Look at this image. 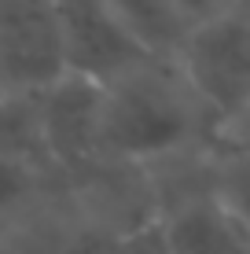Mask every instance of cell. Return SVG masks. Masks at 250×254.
Segmentation results:
<instances>
[{
    "label": "cell",
    "instance_id": "cell-5",
    "mask_svg": "<svg viewBox=\"0 0 250 254\" xmlns=\"http://www.w3.org/2000/svg\"><path fill=\"white\" fill-rule=\"evenodd\" d=\"M59 30H63L66 66L70 74H85L92 81L107 85L114 77L151 63L125 41V33L107 15L103 0H51Z\"/></svg>",
    "mask_w": 250,
    "mask_h": 254
},
{
    "label": "cell",
    "instance_id": "cell-14",
    "mask_svg": "<svg viewBox=\"0 0 250 254\" xmlns=\"http://www.w3.org/2000/svg\"><path fill=\"white\" fill-rule=\"evenodd\" d=\"M247 7H250V0H247Z\"/></svg>",
    "mask_w": 250,
    "mask_h": 254
},
{
    "label": "cell",
    "instance_id": "cell-13",
    "mask_svg": "<svg viewBox=\"0 0 250 254\" xmlns=\"http://www.w3.org/2000/svg\"><path fill=\"white\" fill-rule=\"evenodd\" d=\"M247 0H177L180 15L188 19V26H199V22H210V19H221V15L243 7Z\"/></svg>",
    "mask_w": 250,
    "mask_h": 254
},
{
    "label": "cell",
    "instance_id": "cell-4",
    "mask_svg": "<svg viewBox=\"0 0 250 254\" xmlns=\"http://www.w3.org/2000/svg\"><path fill=\"white\" fill-rule=\"evenodd\" d=\"M100 107L103 85L85 74H66L41 92V136L45 159L59 170L100 166Z\"/></svg>",
    "mask_w": 250,
    "mask_h": 254
},
{
    "label": "cell",
    "instance_id": "cell-12",
    "mask_svg": "<svg viewBox=\"0 0 250 254\" xmlns=\"http://www.w3.org/2000/svg\"><path fill=\"white\" fill-rule=\"evenodd\" d=\"M210 147L213 151H250V103L213 133Z\"/></svg>",
    "mask_w": 250,
    "mask_h": 254
},
{
    "label": "cell",
    "instance_id": "cell-11",
    "mask_svg": "<svg viewBox=\"0 0 250 254\" xmlns=\"http://www.w3.org/2000/svg\"><path fill=\"white\" fill-rule=\"evenodd\" d=\"M33 181H37V173H33V170L0 159V214L22 206L26 199H30V191H33Z\"/></svg>",
    "mask_w": 250,
    "mask_h": 254
},
{
    "label": "cell",
    "instance_id": "cell-10",
    "mask_svg": "<svg viewBox=\"0 0 250 254\" xmlns=\"http://www.w3.org/2000/svg\"><path fill=\"white\" fill-rule=\"evenodd\" d=\"M110 254H173L166 240V229H162V217L158 210L151 214H140L129 229L114 232V247Z\"/></svg>",
    "mask_w": 250,
    "mask_h": 254
},
{
    "label": "cell",
    "instance_id": "cell-3",
    "mask_svg": "<svg viewBox=\"0 0 250 254\" xmlns=\"http://www.w3.org/2000/svg\"><path fill=\"white\" fill-rule=\"evenodd\" d=\"M70 74L51 0H0V96H33Z\"/></svg>",
    "mask_w": 250,
    "mask_h": 254
},
{
    "label": "cell",
    "instance_id": "cell-6",
    "mask_svg": "<svg viewBox=\"0 0 250 254\" xmlns=\"http://www.w3.org/2000/svg\"><path fill=\"white\" fill-rule=\"evenodd\" d=\"M158 217L173 254H250V232L217 206L210 188L169 199Z\"/></svg>",
    "mask_w": 250,
    "mask_h": 254
},
{
    "label": "cell",
    "instance_id": "cell-8",
    "mask_svg": "<svg viewBox=\"0 0 250 254\" xmlns=\"http://www.w3.org/2000/svg\"><path fill=\"white\" fill-rule=\"evenodd\" d=\"M0 159L37 173L45 166V136H41V92L0 96Z\"/></svg>",
    "mask_w": 250,
    "mask_h": 254
},
{
    "label": "cell",
    "instance_id": "cell-1",
    "mask_svg": "<svg viewBox=\"0 0 250 254\" xmlns=\"http://www.w3.org/2000/svg\"><path fill=\"white\" fill-rule=\"evenodd\" d=\"M213 126L169 63H140L103 85L100 155L118 166H169L210 151Z\"/></svg>",
    "mask_w": 250,
    "mask_h": 254
},
{
    "label": "cell",
    "instance_id": "cell-7",
    "mask_svg": "<svg viewBox=\"0 0 250 254\" xmlns=\"http://www.w3.org/2000/svg\"><path fill=\"white\" fill-rule=\"evenodd\" d=\"M103 7L125 41L151 63H173L192 30L177 0H103Z\"/></svg>",
    "mask_w": 250,
    "mask_h": 254
},
{
    "label": "cell",
    "instance_id": "cell-9",
    "mask_svg": "<svg viewBox=\"0 0 250 254\" xmlns=\"http://www.w3.org/2000/svg\"><path fill=\"white\" fill-rule=\"evenodd\" d=\"M210 195L232 221H239L250 232V151L210 147Z\"/></svg>",
    "mask_w": 250,
    "mask_h": 254
},
{
    "label": "cell",
    "instance_id": "cell-2",
    "mask_svg": "<svg viewBox=\"0 0 250 254\" xmlns=\"http://www.w3.org/2000/svg\"><path fill=\"white\" fill-rule=\"evenodd\" d=\"M169 66L217 133L250 103V7L243 4L221 19L192 26Z\"/></svg>",
    "mask_w": 250,
    "mask_h": 254
}]
</instances>
